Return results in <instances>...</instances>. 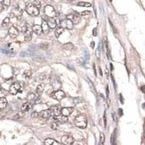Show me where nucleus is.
<instances>
[{"label": "nucleus", "instance_id": "obj_1", "mask_svg": "<svg viewBox=\"0 0 145 145\" xmlns=\"http://www.w3.org/2000/svg\"><path fill=\"white\" fill-rule=\"evenodd\" d=\"M76 126L80 128H85L87 126V119L86 117L84 115H80L77 116L75 119Z\"/></svg>", "mask_w": 145, "mask_h": 145}, {"label": "nucleus", "instance_id": "obj_2", "mask_svg": "<svg viewBox=\"0 0 145 145\" xmlns=\"http://www.w3.org/2000/svg\"><path fill=\"white\" fill-rule=\"evenodd\" d=\"M26 11L29 15L31 16H37L39 14V8L32 3L27 4L26 7Z\"/></svg>", "mask_w": 145, "mask_h": 145}, {"label": "nucleus", "instance_id": "obj_3", "mask_svg": "<svg viewBox=\"0 0 145 145\" xmlns=\"http://www.w3.org/2000/svg\"><path fill=\"white\" fill-rule=\"evenodd\" d=\"M44 14L48 17H54L57 16V14L54 9V8L51 5H47L44 7Z\"/></svg>", "mask_w": 145, "mask_h": 145}, {"label": "nucleus", "instance_id": "obj_4", "mask_svg": "<svg viewBox=\"0 0 145 145\" xmlns=\"http://www.w3.org/2000/svg\"><path fill=\"white\" fill-rule=\"evenodd\" d=\"M50 97H51L54 99H56L57 101L62 100V99H64L65 97V94L63 91L59 89L57 91H54L52 94H50Z\"/></svg>", "mask_w": 145, "mask_h": 145}, {"label": "nucleus", "instance_id": "obj_5", "mask_svg": "<svg viewBox=\"0 0 145 145\" xmlns=\"http://www.w3.org/2000/svg\"><path fill=\"white\" fill-rule=\"evenodd\" d=\"M73 23L68 18L67 19H65V20H62L60 23V26L62 27L63 28H66V29H68V30H71L73 29Z\"/></svg>", "mask_w": 145, "mask_h": 145}, {"label": "nucleus", "instance_id": "obj_6", "mask_svg": "<svg viewBox=\"0 0 145 145\" xmlns=\"http://www.w3.org/2000/svg\"><path fill=\"white\" fill-rule=\"evenodd\" d=\"M61 142L62 145H70L73 144L74 142V139L72 136L70 135H64L61 138Z\"/></svg>", "mask_w": 145, "mask_h": 145}, {"label": "nucleus", "instance_id": "obj_7", "mask_svg": "<svg viewBox=\"0 0 145 145\" xmlns=\"http://www.w3.org/2000/svg\"><path fill=\"white\" fill-rule=\"evenodd\" d=\"M51 85L54 91L60 89V88L62 86L61 82L57 78H52L51 79Z\"/></svg>", "mask_w": 145, "mask_h": 145}, {"label": "nucleus", "instance_id": "obj_8", "mask_svg": "<svg viewBox=\"0 0 145 145\" xmlns=\"http://www.w3.org/2000/svg\"><path fill=\"white\" fill-rule=\"evenodd\" d=\"M8 34L9 36L12 38V39H15L16 37H17V36L19 35V31L18 29L15 26H12L9 29H8Z\"/></svg>", "mask_w": 145, "mask_h": 145}, {"label": "nucleus", "instance_id": "obj_9", "mask_svg": "<svg viewBox=\"0 0 145 145\" xmlns=\"http://www.w3.org/2000/svg\"><path fill=\"white\" fill-rule=\"evenodd\" d=\"M20 84L18 83H14L13 84H12L9 87V92L12 94V95H16L19 91L20 90Z\"/></svg>", "mask_w": 145, "mask_h": 145}, {"label": "nucleus", "instance_id": "obj_10", "mask_svg": "<svg viewBox=\"0 0 145 145\" xmlns=\"http://www.w3.org/2000/svg\"><path fill=\"white\" fill-rule=\"evenodd\" d=\"M50 110L51 112V114L54 116V117H57V116H59L60 114H61V110H62V108L59 105H54V106H52L51 108H50Z\"/></svg>", "mask_w": 145, "mask_h": 145}, {"label": "nucleus", "instance_id": "obj_11", "mask_svg": "<svg viewBox=\"0 0 145 145\" xmlns=\"http://www.w3.org/2000/svg\"><path fill=\"white\" fill-rule=\"evenodd\" d=\"M67 18L70 19L73 23V24H78L81 20V17L79 15H68L67 16Z\"/></svg>", "mask_w": 145, "mask_h": 145}, {"label": "nucleus", "instance_id": "obj_12", "mask_svg": "<svg viewBox=\"0 0 145 145\" xmlns=\"http://www.w3.org/2000/svg\"><path fill=\"white\" fill-rule=\"evenodd\" d=\"M10 15L12 17H16L17 19H20L23 15V10L20 8H15Z\"/></svg>", "mask_w": 145, "mask_h": 145}, {"label": "nucleus", "instance_id": "obj_13", "mask_svg": "<svg viewBox=\"0 0 145 145\" xmlns=\"http://www.w3.org/2000/svg\"><path fill=\"white\" fill-rule=\"evenodd\" d=\"M51 115V112L49 110H44L39 112V117L43 119H49Z\"/></svg>", "mask_w": 145, "mask_h": 145}, {"label": "nucleus", "instance_id": "obj_14", "mask_svg": "<svg viewBox=\"0 0 145 145\" xmlns=\"http://www.w3.org/2000/svg\"><path fill=\"white\" fill-rule=\"evenodd\" d=\"M73 111V107H63L61 110V114L68 117Z\"/></svg>", "mask_w": 145, "mask_h": 145}, {"label": "nucleus", "instance_id": "obj_15", "mask_svg": "<svg viewBox=\"0 0 145 145\" xmlns=\"http://www.w3.org/2000/svg\"><path fill=\"white\" fill-rule=\"evenodd\" d=\"M42 32L45 34H47L49 32V26L47 21L43 20L42 22Z\"/></svg>", "mask_w": 145, "mask_h": 145}, {"label": "nucleus", "instance_id": "obj_16", "mask_svg": "<svg viewBox=\"0 0 145 145\" xmlns=\"http://www.w3.org/2000/svg\"><path fill=\"white\" fill-rule=\"evenodd\" d=\"M8 34V29L6 26H2L0 28V38L1 39H4L5 38Z\"/></svg>", "mask_w": 145, "mask_h": 145}, {"label": "nucleus", "instance_id": "obj_17", "mask_svg": "<svg viewBox=\"0 0 145 145\" xmlns=\"http://www.w3.org/2000/svg\"><path fill=\"white\" fill-rule=\"evenodd\" d=\"M32 35H33V32L30 30H27L25 33H24V40L27 42H30L32 39Z\"/></svg>", "mask_w": 145, "mask_h": 145}, {"label": "nucleus", "instance_id": "obj_18", "mask_svg": "<svg viewBox=\"0 0 145 145\" xmlns=\"http://www.w3.org/2000/svg\"><path fill=\"white\" fill-rule=\"evenodd\" d=\"M32 30L36 35H41L43 33L42 26H39V25H34L32 28Z\"/></svg>", "mask_w": 145, "mask_h": 145}, {"label": "nucleus", "instance_id": "obj_19", "mask_svg": "<svg viewBox=\"0 0 145 145\" xmlns=\"http://www.w3.org/2000/svg\"><path fill=\"white\" fill-rule=\"evenodd\" d=\"M47 23H48L49 26L50 28H54L57 26V22L56 20L54 19V17H48L47 20Z\"/></svg>", "mask_w": 145, "mask_h": 145}, {"label": "nucleus", "instance_id": "obj_20", "mask_svg": "<svg viewBox=\"0 0 145 145\" xmlns=\"http://www.w3.org/2000/svg\"><path fill=\"white\" fill-rule=\"evenodd\" d=\"M44 144L45 145H60L58 142H57L56 140H54V139H51L48 138L47 139H45Z\"/></svg>", "mask_w": 145, "mask_h": 145}, {"label": "nucleus", "instance_id": "obj_21", "mask_svg": "<svg viewBox=\"0 0 145 145\" xmlns=\"http://www.w3.org/2000/svg\"><path fill=\"white\" fill-rule=\"evenodd\" d=\"M32 104L31 103V102H26V103H24L23 105H22V107H21V110H23V111H25V112H26V111H28L29 110H31V108H32Z\"/></svg>", "mask_w": 145, "mask_h": 145}, {"label": "nucleus", "instance_id": "obj_22", "mask_svg": "<svg viewBox=\"0 0 145 145\" xmlns=\"http://www.w3.org/2000/svg\"><path fill=\"white\" fill-rule=\"evenodd\" d=\"M102 50V42H99V45H98V47H97L96 51H95V54H96V57H97V59H100Z\"/></svg>", "mask_w": 145, "mask_h": 145}, {"label": "nucleus", "instance_id": "obj_23", "mask_svg": "<svg viewBox=\"0 0 145 145\" xmlns=\"http://www.w3.org/2000/svg\"><path fill=\"white\" fill-rule=\"evenodd\" d=\"M44 85L39 84V85L37 86V88H36V94H37L39 96L42 95V94H43V92H44Z\"/></svg>", "mask_w": 145, "mask_h": 145}, {"label": "nucleus", "instance_id": "obj_24", "mask_svg": "<svg viewBox=\"0 0 145 145\" xmlns=\"http://www.w3.org/2000/svg\"><path fill=\"white\" fill-rule=\"evenodd\" d=\"M7 104V99L3 97V98H0V110H2L4 109V107H6Z\"/></svg>", "mask_w": 145, "mask_h": 145}, {"label": "nucleus", "instance_id": "obj_25", "mask_svg": "<svg viewBox=\"0 0 145 145\" xmlns=\"http://www.w3.org/2000/svg\"><path fill=\"white\" fill-rule=\"evenodd\" d=\"M64 30H65V28H63L62 27H61V26L58 27L57 28L56 31H55V36H56V38L60 37V36L64 32Z\"/></svg>", "mask_w": 145, "mask_h": 145}, {"label": "nucleus", "instance_id": "obj_26", "mask_svg": "<svg viewBox=\"0 0 145 145\" xmlns=\"http://www.w3.org/2000/svg\"><path fill=\"white\" fill-rule=\"evenodd\" d=\"M24 116H25V111L21 110V112H19L18 113H17L13 117V119H15V120H19V119H21L22 118H23Z\"/></svg>", "mask_w": 145, "mask_h": 145}, {"label": "nucleus", "instance_id": "obj_27", "mask_svg": "<svg viewBox=\"0 0 145 145\" xmlns=\"http://www.w3.org/2000/svg\"><path fill=\"white\" fill-rule=\"evenodd\" d=\"M116 129L114 131V132L111 135V138H110V142H111V145H116Z\"/></svg>", "mask_w": 145, "mask_h": 145}, {"label": "nucleus", "instance_id": "obj_28", "mask_svg": "<svg viewBox=\"0 0 145 145\" xmlns=\"http://www.w3.org/2000/svg\"><path fill=\"white\" fill-rule=\"evenodd\" d=\"M57 118L56 119H57V120L59 122H62V123H65V122H67L68 121V117L67 116H65L63 115H62V116H60V115L59 116H57L55 117Z\"/></svg>", "mask_w": 145, "mask_h": 145}, {"label": "nucleus", "instance_id": "obj_29", "mask_svg": "<svg viewBox=\"0 0 145 145\" xmlns=\"http://www.w3.org/2000/svg\"><path fill=\"white\" fill-rule=\"evenodd\" d=\"M32 75V70L28 69V70H26L23 73V77H25L26 78H29L31 77Z\"/></svg>", "mask_w": 145, "mask_h": 145}, {"label": "nucleus", "instance_id": "obj_30", "mask_svg": "<svg viewBox=\"0 0 145 145\" xmlns=\"http://www.w3.org/2000/svg\"><path fill=\"white\" fill-rule=\"evenodd\" d=\"M63 47H64L65 49H66V50H72V49H73V48H74V45L72 43L68 42V43L65 44L63 45Z\"/></svg>", "mask_w": 145, "mask_h": 145}, {"label": "nucleus", "instance_id": "obj_31", "mask_svg": "<svg viewBox=\"0 0 145 145\" xmlns=\"http://www.w3.org/2000/svg\"><path fill=\"white\" fill-rule=\"evenodd\" d=\"M78 6L79 7H89L92 6V4L89 2H86V1H80L77 4Z\"/></svg>", "mask_w": 145, "mask_h": 145}, {"label": "nucleus", "instance_id": "obj_32", "mask_svg": "<svg viewBox=\"0 0 145 145\" xmlns=\"http://www.w3.org/2000/svg\"><path fill=\"white\" fill-rule=\"evenodd\" d=\"M8 94V92L7 90H5L4 89H0V98H3L5 97V96H7Z\"/></svg>", "mask_w": 145, "mask_h": 145}, {"label": "nucleus", "instance_id": "obj_33", "mask_svg": "<svg viewBox=\"0 0 145 145\" xmlns=\"http://www.w3.org/2000/svg\"><path fill=\"white\" fill-rule=\"evenodd\" d=\"M99 140H100V145H104V141H105V136H104V134L103 133H100Z\"/></svg>", "mask_w": 145, "mask_h": 145}, {"label": "nucleus", "instance_id": "obj_34", "mask_svg": "<svg viewBox=\"0 0 145 145\" xmlns=\"http://www.w3.org/2000/svg\"><path fill=\"white\" fill-rule=\"evenodd\" d=\"M33 54H34V53L31 52V51H25V52H22L21 53V56L22 57H24V56H31Z\"/></svg>", "mask_w": 145, "mask_h": 145}, {"label": "nucleus", "instance_id": "obj_35", "mask_svg": "<svg viewBox=\"0 0 145 145\" xmlns=\"http://www.w3.org/2000/svg\"><path fill=\"white\" fill-rule=\"evenodd\" d=\"M84 57L85 60H88L89 59V53L86 49H84Z\"/></svg>", "mask_w": 145, "mask_h": 145}, {"label": "nucleus", "instance_id": "obj_36", "mask_svg": "<svg viewBox=\"0 0 145 145\" xmlns=\"http://www.w3.org/2000/svg\"><path fill=\"white\" fill-rule=\"evenodd\" d=\"M41 3H42V0H34V4L39 8L41 7Z\"/></svg>", "mask_w": 145, "mask_h": 145}, {"label": "nucleus", "instance_id": "obj_37", "mask_svg": "<svg viewBox=\"0 0 145 145\" xmlns=\"http://www.w3.org/2000/svg\"><path fill=\"white\" fill-rule=\"evenodd\" d=\"M91 14V12L89 11V10H85V11H83L81 12L79 15L81 16H85V15H90Z\"/></svg>", "mask_w": 145, "mask_h": 145}, {"label": "nucleus", "instance_id": "obj_38", "mask_svg": "<svg viewBox=\"0 0 145 145\" xmlns=\"http://www.w3.org/2000/svg\"><path fill=\"white\" fill-rule=\"evenodd\" d=\"M9 23V17H6V18H4V20L2 22V26H6Z\"/></svg>", "mask_w": 145, "mask_h": 145}, {"label": "nucleus", "instance_id": "obj_39", "mask_svg": "<svg viewBox=\"0 0 145 145\" xmlns=\"http://www.w3.org/2000/svg\"><path fill=\"white\" fill-rule=\"evenodd\" d=\"M10 0H4L3 1V5L5 6V7H9L10 5Z\"/></svg>", "mask_w": 145, "mask_h": 145}, {"label": "nucleus", "instance_id": "obj_40", "mask_svg": "<svg viewBox=\"0 0 145 145\" xmlns=\"http://www.w3.org/2000/svg\"><path fill=\"white\" fill-rule=\"evenodd\" d=\"M57 127H58V124H57V123H51V129H53V130H57Z\"/></svg>", "mask_w": 145, "mask_h": 145}, {"label": "nucleus", "instance_id": "obj_41", "mask_svg": "<svg viewBox=\"0 0 145 145\" xmlns=\"http://www.w3.org/2000/svg\"><path fill=\"white\" fill-rule=\"evenodd\" d=\"M31 117H32L33 118H36L39 117V112H33V113H32Z\"/></svg>", "mask_w": 145, "mask_h": 145}, {"label": "nucleus", "instance_id": "obj_42", "mask_svg": "<svg viewBox=\"0 0 145 145\" xmlns=\"http://www.w3.org/2000/svg\"><path fill=\"white\" fill-rule=\"evenodd\" d=\"M105 113H106V111H104V117H103V120H104V128H106V127H107V118H106Z\"/></svg>", "mask_w": 145, "mask_h": 145}, {"label": "nucleus", "instance_id": "obj_43", "mask_svg": "<svg viewBox=\"0 0 145 145\" xmlns=\"http://www.w3.org/2000/svg\"><path fill=\"white\" fill-rule=\"evenodd\" d=\"M35 97H36V96H35V94H33V93H31V94H29L28 95V99L30 100H32V99H35Z\"/></svg>", "mask_w": 145, "mask_h": 145}, {"label": "nucleus", "instance_id": "obj_44", "mask_svg": "<svg viewBox=\"0 0 145 145\" xmlns=\"http://www.w3.org/2000/svg\"><path fill=\"white\" fill-rule=\"evenodd\" d=\"M105 76H106V78H107V79H108V76H109V70H108V69H107V68H106L105 67Z\"/></svg>", "mask_w": 145, "mask_h": 145}, {"label": "nucleus", "instance_id": "obj_45", "mask_svg": "<svg viewBox=\"0 0 145 145\" xmlns=\"http://www.w3.org/2000/svg\"><path fill=\"white\" fill-rule=\"evenodd\" d=\"M92 34H93V36H97V28H95L93 30V33H92Z\"/></svg>", "mask_w": 145, "mask_h": 145}, {"label": "nucleus", "instance_id": "obj_46", "mask_svg": "<svg viewBox=\"0 0 145 145\" xmlns=\"http://www.w3.org/2000/svg\"><path fill=\"white\" fill-rule=\"evenodd\" d=\"M109 22H110V24L111 25V28H112V29H113V31H114V33H116V32H117V31H116V29H115V28H114V26H113L112 23H111V21H110V20Z\"/></svg>", "mask_w": 145, "mask_h": 145}, {"label": "nucleus", "instance_id": "obj_47", "mask_svg": "<svg viewBox=\"0 0 145 145\" xmlns=\"http://www.w3.org/2000/svg\"><path fill=\"white\" fill-rule=\"evenodd\" d=\"M4 115H5V112H3V111H1V110H0V118H3V117L4 116Z\"/></svg>", "mask_w": 145, "mask_h": 145}, {"label": "nucleus", "instance_id": "obj_48", "mask_svg": "<svg viewBox=\"0 0 145 145\" xmlns=\"http://www.w3.org/2000/svg\"><path fill=\"white\" fill-rule=\"evenodd\" d=\"M107 106H110V99L109 98V96L107 97Z\"/></svg>", "mask_w": 145, "mask_h": 145}, {"label": "nucleus", "instance_id": "obj_49", "mask_svg": "<svg viewBox=\"0 0 145 145\" xmlns=\"http://www.w3.org/2000/svg\"><path fill=\"white\" fill-rule=\"evenodd\" d=\"M111 78H112V81H113L114 86H115V88L116 89V84H115V80H114V78H113V76H111Z\"/></svg>", "mask_w": 145, "mask_h": 145}, {"label": "nucleus", "instance_id": "obj_50", "mask_svg": "<svg viewBox=\"0 0 145 145\" xmlns=\"http://www.w3.org/2000/svg\"><path fill=\"white\" fill-rule=\"evenodd\" d=\"M141 91L143 92V93H145V86H143L141 87Z\"/></svg>", "mask_w": 145, "mask_h": 145}, {"label": "nucleus", "instance_id": "obj_51", "mask_svg": "<svg viewBox=\"0 0 145 145\" xmlns=\"http://www.w3.org/2000/svg\"><path fill=\"white\" fill-rule=\"evenodd\" d=\"M94 44H95L94 42H91V47L92 49L94 48Z\"/></svg>", "mask_w": 145, "mask_h": 145}, {"label": "nucleus", "instance_id": "obj_52", "mask_svg": "<svg viewBox=\"0 0 145 145\" xmlns=\"http://www.w3.org/2000/svg\"><path fill=\"white\" fill-rule=\"evenodd\" d=\"M107 97H108L109 96V86H107Z\"/></svg>", "mask_w": 145, "mask_h": 145}, {"label": "nucleus", "instance_id": "obj_53", "mask_svg": "<svg viewBox=\"0 0 145 145\" xmlns=\"http://www.w3.org/2000/svg\"><path fill=\"white\" fill-rule=\"evenodd\" d=\"M99 74H100V76H102V69H101V68H100V67L99 68Z\"/></svg>", "mask_w": 145, "mask_h": 145}, {"label": "nucleus", "instance_id": "obj_54", "mask_svg": "<svg viewBox=\"0 0 145 145\" xmlns=\"http://www.w3.org/2000/svg\"><path fill=\"white\" fill-rule=\"evenodd\" d=\"M2 10H3V6L1 4H0V13L2 12Z\"/></svg>", "mask_w": 145, "mask_h": 145}, {"label": "nucleus", "instance_id": "obj_55", "mask_svg": "<svg viewBox=\"0 0 145 145\" xmlns=\"http://www.w3.org/2000/svg\"><path fill=\"white\" fill-rule=\"evenodd\" d=\"M120 101H121V104H123V99H122V95H121V94H120Z\"/></svg>", "mask_w": 145, "mask_h": 145}, {"label": "nucleus", "instance_id": "obj_56", "mask_svg": "<svg viewBox=\"0 0 145 145\" xmlns=\"http://www.w3.org/2000/svg\"><path fill=\"white\" fill-rule=\"evenodd\" d=\"M93 67H94V75H95V76H97V73H96V70H95V65H93Z\"/></svg>", "mask_w": 145, "mask_h": 145}, {"label": "nucleus", "instance_id": "obj_57", "mask_svg": "<svg viewBox=\"0 0 145 145\" xmlns=\"http://www.w3.org/2000/svg\"><path fill=\"white\" fill-rule=\"evenodd\" d=\"M119 112H120V115L121 116L123 115V112H122V110L121 109H119Z\"/></svg>", "mask_w": 145, "mask_h": 145}, {"label": "nucleus", "instance_id": "obj_58", "mask_svg": "<svg viewBox=\"0 0 145 145\" xmlns=\"http://www.w3.org/2000/svg\"><path fill=\"white\" fill-rule=\"evenodd\" d=\"M3 1H4V0H0V4H1V3L3 2Z\"/></svg>", "mask_w": 145, "mask_h": 145}, {"label": "nucleus", "instance_id": "obj_59", "mask_svg": "<svg viewBox=\"0 0 145 145\" xmlns=\"http://www.w3.org/2000/svg\"><path fill=\"white\" fill-rule=\"evenodd\" d=\"M69 1H75V0H68Z\"/></svg>", "mask_w": 145, "mask_h": 145}, {"label": "nucleus", "instance_id": "obj_60", "mask_svg": "<svg viewBox=\"0 0 145 145\" xmlns=\"http://www.w3.org/2000/svg\"><path fill=\"white\" fill-rule=\"evenodd\" d=\"M1 89V86H0V89Z\"/></svg>", "mask_w": 145, "mask_h": 145}, {"label": "nucleus", "instance_id": "obj_61", "mask_svg": "<svg viewBox=\"0 0 145 145\" xmlns=\"http://www.w3.org/2000/svg\"></svg>", "mask_w": 145, "mask_h": 145}, {"label": "nucleus", "instance_id": "obj_62", "mask_svg": "<svg viewBox=\"0 0 145 145\" xmlns=\"http://www.w3.org/2000/svg\"><path fill=\"white\" fill-rule=\"evenodd\" d=\"M110 1H112V0H110Z\"/></svg>", "mask_w": 145, "mask_h": 145}]
</instances>
